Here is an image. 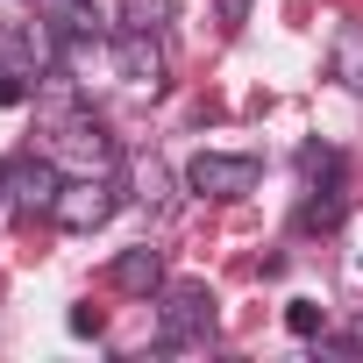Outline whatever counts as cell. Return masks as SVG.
<instances>
[{"label": "cell", "instance_id": "1", "mask_svg": "<svg viewBox=\"0 0 363 363\" xmlns=\"http://www.w3.org/2000/svg\"><path fill=\"white\" fill-rule=\"evenodd\" d=\"M214 335V292L200 285V278H164V292H157V349H193V342H207Z\"/></svg>", "mask_w": 363, "mask_h": 363}, {"label": "cell", "instance_id": "7", "mask_svg": "<svg viewBox=\"0 0 363 363\" xmlns=\"http://www.w3.org/2000/svg\"><path fill=\"white\" fill-rule=\"evenodd\" d=\"M57 135H65V143H57V164L72 157V178H79V171H114V157H121V150H114V135H107L93 114H79V107L57 121Z\"/></svg>", "mask_w": 363, "mask_h": 363}, {"label": "cell", "instance_id": "17", "mask_svg": "<svg viewBox=\"0 0 363 363\" xmlns=\"http://www.w3.org/2000/svg\"><path fill=\"white\" fill-rule=\"evenodd\" d=\"M65 328H72L79 342H86V335L100 342V328H107V320H100V306H72V313H65Z\"/></svg>", "mask_w": 363, "mask_h": 363}, {"label": "cell", "instance_id": "20", "mask_svg": "<svg viewBox=\"0 0 363 363\" xmlns=\"http://www.w3.org/2000/svg\"><path fill=\"white\" fill-rule=\"evenodd\" d=\"M342 342H349V349H363V313L349 320V335H342Z\"/></svg>", "mask_w": 363, "mask_h": 363}, {"label": "cell", "instance_id": "14", "mask_svg": "<svg viewBox=\"0 0 363 363\" xmlns=\"http://www.w3.org/2000/svg\"><path fill=\"white\" fill-rule=\"evenodd\" d=\"M121 29H150V36H164V29H171V0H121Z\"/></svg>", "mask_w": 363, "mask_h": 363}, {"label": "cell", "instance_id": "19", "mask_svg": "<svg viewBox=\"0 0 363 363\" xmlns=\"http://www.w3.org/2000/svg\"><path fill=\"white\" fill-rule=\"evenodd\" d=\"M0 214H15V164H0Z\"/></svg>", "mask_w": 363, "mask_h": 363}, {"label": "cell", "instance_id": "4", "mask_svg": "<svg viewBox=\"0 0 363 363\" xmlns=\"http://www.w3.org/2000/svg\"><path fill=\"white\" fill-rule=\"evenodd\" d=\"M0 65H15L29 79H57V65H65L57 22H8V29H0Z\"/></svg>", "mask_w": 363, "mask_h": 363}, {"label": "cell", "instance_id": "6", "mask_svg": "<svg viewBox=\"0 0 363 363\" xmlns=\"http://www.w3.org/2000/svg\"><path fill=\"white\" fill-rule=\"evenodd\" d=\"M65 164L57 157H15V214H29V221H50L57 214V200H65Z\"/></svg>", "mask_w": 363, "mask_h": 363}, {"label": "cell", "instance_id": "2", "mask_svg": "<svg viewBox=\"0 0 363 363\" xmlns=\"http://www.w3.org/2000/svg\"><path fill=\"white\" fill-rule=\"evenodd\" d=\"M257 186H264V164L250 150H200L186 164V193L200 200H250Z\"/></svg>", "mask_w": 363, "mask_h": 363}, {"label": "cell", "instance_id": "16", "mask_svg": "<svg viewBox=\"0 0 363 363\" xmlns=\"http://www.w3.org/2000/svg\"><path fill=\"white\" fill-rule=\"evenodd\" d=\"M36 86H43V79H29V72H15V65H0V114L29 107V100H36Z\"/></svg>", "mask_w": 363, "mask_h": 363}, {"label": "cell", "instance_id": "15", "mask_svg": "<svg viewBox=\"0 0 363 363\" xmlns=\"http://www.w3.org/2000/svg\"><path fill=\"white\" fill-rule=\"evenodd\" d=\"M285 328H292L299 342H320V328H328V306H320V299H292V306H285Z\"/></svg>", "mask_w": 363, "mask_h": 363}, {"label": "cell", "instance_id": "8", "mask_svg": "<svg viewBox=\"0 0 363 363\" xmlns=\"http://www.w3.org/2000/svg\"><path fill=\"white\" fill-rule=\"evenodd\" d=\"M121 292H143V299H157L164 292V250H150V242H135V250H121L114 257V271H107Z\"/></svg>", "mask_w": 363, "mask_h": 363}, {"label": "cell", "instance_id": "11", "mask_svg": "<svg viewBox=\"0 0 363 363\" xmlns=\"http://www.w3.org/2000/svg\"><path fill=\"white\" fill-rule=\"evenodd\" d=\"M299 178H306V186H349V157L335 143H306L299 150Z\"/></svg>", "mask_w": 363, "mask_h": 363}, {"label": "cell", "instance_id": "9", "mask_svg": "<svg viewBox=\"0 0 363 363\" xmlns=\"http://www.w3.org/2000/svg\"><path fill=\"white\" fill-rule=\"evenodd\" d=\"M342 221H349V186H306L299 228H306V235H335Z\"/></svg>", "mask_w": 363, "mask_h": 363}, {"label": "cell", "instance_id": "5", "mask_svg": "<svg viewBox=\"0 0 363 363\" xmlns=\"http://www.w3.org/2000/svg\"><path fill=\"white\" fill-rule=\"evenodd\" d=\"M114 72H121L135 93H164V86H171L164 36H150V29H114Z\"/></svg>", "mask_w": 363, "mask_h": 363}, {"label": "cell", "instance_id": "3", "mask_svg": "<svg viewBox=\"0 0 363 363\" xmlns=\"http://www.w3.org/2000/svg\"><path fill=\"white\" fill-rule=\"evenodd\" d=\"M114 207H121V186H114V171H79V178H65V200H57V228L65 235H93V228H107L114 221Z\"/></svg>", "mask_w": 363, "mask_h": 363}, {"label": "cell", "instance_id": "21", "mask_svg": "<svg viewBox=\"0 0 363 363\" xmlns=\"http://www.w3.org/2000/svg\"><path fill=\"white\" fill-rule=\"evenodd\" d=\"M356 271H363V257H356Z\"/></svg>", "mask_w": 363, "mask_h": 363}, {"label": "cell", "instance_id": "10", "mask_svg": "<svg viewBox=\"0 0 363 363\" xmlns=\"http://www.w3.org/2000/svg\"><path fill=\"white\" fill-rule=\"evenodd\" d=\"M328 72H335V86L363 93V22H335V43H328Z\"/></svg>", "mask_w": 363, "mask_h": 363}, {"label": "cell", "instance_id": "18", "mask_svg": "<svg viewBox=\"0 0 363 363\" xmlns=\"http://www.w3.org/2000/svg\"><path fill=\"white\" fill-rule=\"evenodd\" d=\"M214 8H221V22H228V29H242V22H250V0H214Z\"/></svg>", "mask_w": 363, "mask_h": 363}, {"label": "cell", "instance_id": "12", "mask_svg": "<svg viewBox=\"0 0 363 363\" xmlns=\"http://www.w3.org/2000/svg\"><path fill=\"white\" fill-rule=\"evenodd\" d=\"M128 186H135L128 200H135V207H150V214H171V200H178V193H171V171H164L157 157H143V164H135Z\"/></svg>", "mask_w": 363, "mask_h": 363}, {"label": "cell", "instance_id": "13", "mask_svg": "<svg viewBox=\"0 0 363 363\" xmlns=\"http://www.w3.org/2000/svg\"><path fill=\"white\" fill-rule=\"evenodd\" d=\"M50 22H57V36H107L93 0H50Z\"/></svg>", "mask_w": 363, "mask_h": 363}]
</instances>
